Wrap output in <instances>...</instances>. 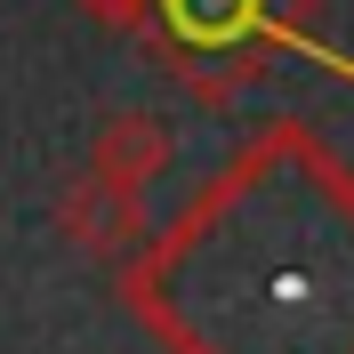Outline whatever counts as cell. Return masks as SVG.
<instances>
[{
    "label": "cell",
    "instance_id": "6da1fadb",
    "mask_svg": "<svg viewBox=\"0 0 354 354\" xmlns=\"http://www.w3.org/2000/svg\"><path fill=\"white\" fill-rule=\"evenodd\" d=\"M161 354H354V177L274 121L121 266Z\"/></svg>",
    "mask_w": 354,
    "mask_h": 354
},
{
    "label": "cell",
    "instance_id": "7a4b0ae2",
    "mask_svg": "<svg viewBox=\"0 0 354 354\" xmlns=\"http://www.w3.org/2000/svg\"><path fill=\"white\" fill-rule=\"evenodd\" d=\"M322 0H153L145 8V48L194 105L225 113L266 81L274 48H314Z\"/></svg>",
    "mask_w": 354,
    "mask_h": 354
},
{
    "label": "cell",
    "instance_id": "3957f363",
    "mask_svg": "<svg viewBox=\"0 0 354 354\" xmlns=\"http://www.w3.org/2000/svg\"><path fill=\"white\" fill-rule=\"evenodd\" d=\"M57 225H65V242L81 250V258H97V266H121L145 250V234H153V218H145V194L137 185H121V177H105V169H73L65 185H57Z\"/></svg>",
    "mask_w": 354,
    "mask_h": 354
},
{
    "label": "cell",
    "instance_id": "277c9868",
    "mask_svg": "<svg viewBox=\"0 0 354 354\" xmlns=\"http://www.w3.org/2000/svg\"><path fill=\"white\" fill-rule=\"evenodd\" d=\"M88 169H105V177H121V185H153L161 169H169V129H161L153 113H137V105H121V113H105L97 121V137H88Z\"/></svg>",
    "mask_w": 354,
    "mask_h": 354
},
{
    "label": "cell",
    "instance_id": "5b68a950",
    "mask_svg": "<svg viewBox=\"0 0 354 354\" xmlns=\"http://www.w3.org/2000/svg\"><path fill=\"white\" fill-rule=\"evenodd\" d=\"M73 8H88V17H97V24H113V32H137L153 0H73Z\"/></svg>",
    "mask_w": 354,
    "mask_h": 354
}]
</instances>
